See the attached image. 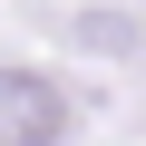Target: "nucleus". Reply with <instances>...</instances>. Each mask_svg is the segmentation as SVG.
<instances>
[{
    "instance_id": "obj_1",
    "label": "nucleus",
    "mask_w": 146,
    "mask_h": 146,
    "mask_svg": "<svg viewBox=\"0 0 146 146\" xmlns=\"http://www.w3.org/2000/svg\"><path fill=\"white\" fill-rule=\"evenodd\" d=\"M78 136V98L39 68H0V146H68Z\"/></svg>"
},
{
    "instance_id": "obj_2",
    "label": "nucleus",
    "mask_w": 146,
    "mask_h": 146,
    "mask_svg": "<svg viewBox=\"0 0 146 146\" xmlns=\"http://www.w3.org/2000/svg\"><path fill=\"white\" fill-rule=\"evenodd\" d=\"M136 39H146V29H136L127 10H88V20H78V49H98V58H127Z\"/></svg>"
}]
</instances>
